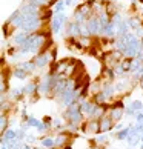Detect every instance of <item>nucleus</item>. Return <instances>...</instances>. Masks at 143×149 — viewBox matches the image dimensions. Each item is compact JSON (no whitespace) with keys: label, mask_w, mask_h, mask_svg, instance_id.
Segmentation results:
<instances>
[{"label":"nucleus","mask_w":143,"mask_h":149,"mask_svg":"<svg viewBox=\"0 0 143 149\" xmlns=\"http://www.w3.org/2000/svg\"><path fill=\"white\" fill-rule=\"evenodd\" d=\"M38 26H40V19L38 17H32V19H28L23 23V26H22V29L26 31V32H31V31H36Z\"/></svg>","instance_id":"nucleus-1"},{"label":"nucleus","mask_w":143,"mask_h":149,"mask_svg":"<svg viewBox=\"0 0 143 149\" xmlns=\"http://www.w3.org/2000/svg\"><path fill=\"white\" fill-rule=\"evenodd\" d=\"M65 20H66V15L65 14H56V17L52 19V32L54 34H59L60 32V28H62Z\"/></svg>","instance_id":"nucleus-2"},{"label":"nucleus","mask_w":143,"mask_h":149,"mask_svg":"<svg viewBox=\"0 0 143 149\" xmlns=\"http://www.w3.org/2000/svg\"><path fill=\"white\" fill-rule=\"evenodd\" d=\"M86 25H88V29H89L91 34H97V32H100V19L91 17Z\"/></svg>","instance_id":"nucleus-3"},{"label":"nucleus","mask_w":143,"mask_h":149,"mask_svg":"<svg viewBox=\"0 0 143 149\" xmlns=\"http://www.w3.org/2000/svg\"><path fill=\"white\" fill-rule=\"evenodd\" d=\"M80 108L83 109V111L86 112V114H98V108L97 106H94V104H91V103H88V102H83L80 104Z\"/></svg>","instance_id":"nucleus-4"},{"label":"nucleus","mask_w":143,"mask_h":149,"mask_svg":"<svg viewBox=\"0 0 143 149\" xmlns=\"http://www.w3.org/2000/svg\"><path fill=\"white\" fill-rule=\"evenodd\" d=\"M29 37L25 34V32H20V34H15L14 36V42L17 43V45H25V43H28Z\"/></svg>","instance_id":"nucleus-5"},{"label":"nucleus","mask_w":143,"mask_h":149,"mask_svg":"<svg viewBox=\"0 0 143 149\" xmlns=\"http://www.w3.org/2000/svg\"><path fill=\"white\" fill-rule=\"evenodd\" d=\"M49 58H51V56H49V54H42V56L37 57L36 65H37V66H45V65L49 62Z\"/></svg>","instance_id":"nucleus-6"},{"label":"nucleus","mask_w":143,"mask_h":149,"mask_svg":"<svg viewBox=\"0 0 143 149\" xmlns=\"http://www.w3.org/2000/svg\"><path fill=\"white\" fill-rule=\"evenodd\" d=\"M68 115H69V118L73 120V121H75V123L80 120V111L77 108H71L69 111H68Z\"/></svg>","instance_id":"nucleus-7"},{"label":"nucleus","mask_w":143,"mask_h":149,"mask_svg":"<svg viewBox=\"0 0 143 149\" xmlns=\"http://www.w3.org/2000/svg\"><path fill=\"white\" fill-rule=\"evenodd\" d=\"M36 63H32V62H26V63H20L19 65V68H22V69H25L26 72H32L34 71V68H36Z\"/></svg>","instance_id":"nucleus-8"},{"label":"nucleus","mask_w":143,"mask_h":149,"mask_svg":"<svg viewBox=\"0 0 143 149\" xmlns=\"http://www.w3.org/2000/svg\"><path fill=\"white\" fill-rule=\"evenodd\" d=\"M15 137H17V132L15 131H13V129H9L6 134H5V137H3V145L6 143V140H14Z\"/></svg>","instance_id":"nucleus-9"},{"label":"nucleus","mask_w":143,"mask_h":149,"mask_svg":"<svg viewBox=\"0 0 143 149\" xmlns=\"http://www.w3.org/2000/svg\"><path fill=\"white\" fill-rule=\"evenodd\" d=\"M139 134H131L129 137H128V141H129V145L131 146H135L137 145V143H139Z\"/></svg>","instance_id":"nucleus-10"},{"label":"nucleus","mask_w":143,"mask_h":149,"mask_svg":"<svg viewBox=\"0 0 143 149\" xmlns=\"http://www.w3.org/2000/svg\"><path fill=\"white\" fill-rule=\"evenodd\" d=\"M48 88H49V77H46V79L42 81V86H40V92H42V94H46V92H48Z\"/></svg>","instance_id":"nucleus-11"},{"label":"nucleus","mask_w":143,"mask_h":149,"mask_svg":"<svg viewBox=\"0 0 143 149\" xmlns=\"http://www.w3.org/2000/svg\"><path fill=\"white\" fill-rule=\"evenodd\" d=\"M126 88H128V81H126V80H120L119 83L115 85L114 89L115 91H122V89H126Z\"/></svg>","instance_id":"nucleus-12"},{"label":"nucleus","mask_w":143,"mask_h":149,"mask_svg":"<svg viewBox=\"0 0 143 149\" xmlns=\"http://www.w3.org/2000/svg\"><path fill=\"white\" fill-rule=\"evenodd\" d=\"M14 77H17V79H25V77H26V71L22 69V68L15 69L14 71Z\"/></svg>","instance_id":"nucleus-13"},{"label":"nucleus","mask_w":143,"mask_h":149,"mask_svg":"<svg viewBox=\"0 0 143 149\" xmlns=\"http://www.w3.org/2000/svg\"><path fill=\"white\" fill-rule=\"evenodd\" d=\"M131 106H133V108L135 109V112H140V111H143V103H142V102H139V100L133 102V103H131Z\"/></svg>","instance_id":"nucleus-14"},{"label":"nucleus","mask_w":143,"mask_h":149,"mask_svg":"<svg viewBox=\"0 0 143 149\" xmlns=\"http://www.w3.org/2000/svg\"><path fill=\"white\" fill-rule=\"evenodd\" d=\"M63 6H65V3H63V2H57L56 5H54V13H56V14H62Z\"/></svg>","instance_id":"nucleus-15"},{"label":"nucleus","mask_w":143,"mask_h":149,"mask_svg":"<svg viewBox=\"0 0 143 149\" xmlns=\"http://www.w3.org/2000/svg\"><path fill=\"white\" fill-rule=\"evenodd\" d=\"M129 132H131V129H123V131H120L119 134H117V139H119V140H123V139H126V137L129 135Z\"/></svg>","instance_id":"nucleus-16"},{"label":"nucleus","mask_w":143,"mask_h":149,"mask_svg":"<svg viewBox=\"0 0 143 149\" xmlns=\"http://www.w3.org/2000/svg\"><path fill=\"white\" fill-rule=\"evenodd\" d=\"M28 125H29V126H36V128H38V126H40V121H38L37 118H34V117H31V118L28 120Z\"/></svg>","instance_id":"nucleus-17"},{"label":"nucleus","mask_w":143,"mask_h":149,"mask_svg":"<svg viewBox=\"0 0 143 149\" xmlns=\"http://www.w3.org/2000/svg\"><path fill=\"white\" fill-rule=\"evenodd\" d=\"M42 145L45 146V148H52L54 140H51V139H45V140H42Z\"/></svg>","instance_id":"nucleus-18"},{"label":"nucleus","mask_w":143,"mask_h":149,"mask_svg":"<svg viewBox=\"0 0 143 149\" xmlns=\"http://www.w3.org/2000/svg\"><path fill=\"white\" fill-rule=\"evenodd\" d=\"M109 126H111V123H109V120H103V123H102V131H106V129H109Z\"/></svg>","instance_id":"nucleus-19"},{"label":"nucleus","mask_w":143,"mask_h":149,"mask_svg":"<svg viewBox=\"0 0 143 149\" xmlns=\"http://www.w3.org/2000/svg\"><path fill=\"white\" fill-rule=\"evenodd\" d=\"M11 149H22V143L20 141H14V143H11Z\"/></svg>","instance_id":"nucleus-20"},{"label":"nucleus","mask_w":143,"mask_h":149,"mask_svg":"<svg viewBox=\"0 0 143 149\" xmlns=\"http://www.w3.org/2000/svg\"><path fill=\"white\" fill-rule=\"evenodd\" d=\"M120 115H122V111H120V109H114L112 111V117L114 118H120Z\"/></svg>","instance_id":"nucleus-21"},{"label":"nucleus","mask_w":143,"mask_h":149,"mask_svg":"<svg viewBox=\"0 0 143 149\" xmlns=\"http://www.w3.org/2000/svg\"><path fill=\"white\" fill-rule=\"evenodd\" d=\"M20 94H22V89H20V88H17V89H14V91H13V97L15 98L17 95H20Z\"/></svg>","instance_id":"nucleus-22"},{"label":"nucleus","mask_w":143,"mask_h":149,"mask_svg":"<svg viewBox=\"0 0 143 149\" xmlns=\"http://www.w3.org/2000/svg\"><path fill=\"white\" fill-rule=\"evenodd\" d=\"M25 89H26V92H32V91L36 89V86H34V85H28V86L25 88Z\"/></svg>","instance_id":"nucleus-23"},{"label":"nucleus","mask_w":143,"mask_h":149,"mask_svg":"<svg viewBox=\"0 0 143 149\" xmlns=\"http://www.w3.org/2000/svg\"><path fill=\"white\" fill-rule=\"evenodd\" d=\"M17 139H19V140L25 139V132H23V131H17Z\"/></svg>","instance_id":"nucleus-24"},{"label":"nucleus","mask_w":143,"mask_h":149,"mask_svg":"<svg viewBox=\"0 0 143 149\" xmlns=\"http://www.w3.org/2000/svg\"><path fill=\"white\" fill-rule=\"evenodd\" d=\"M137 121H139V123H143V112L137 114Z\"/></svg>","instance_id":"nucleus-25"},{"label":"nucleus","mask_w":143,"mask_h":149,"mask_svg":"<svg viewBox=\"0 0 143 149\" xmlns=\"http://www.w3.org/2000/svg\"><path fill=\"white\" fill-rule=\"evenodd\" d=\"M65 5H66V6H71V5H73V0H65Z\"/></svg>","instance_id":"nucleus-26"},{"label":"nucleus","mask_w":143,"mask_h":149,"mask_svg":"<svg viewBox=\"0 0 143 149\" xmlns=\"http://www.w3.org/2000/svg\"><path fill=\"white\" fill-rule=\"evenodd\" d=\"M38 129H40V131H43V129H46V125H42V123H40V126H38Z\"/></svg>","instance_id":"nucleus-27"},{"label":"nucleus","mask_w":143,"mask_h":149,"mask_svg":"<svg viewBox=\"0 0 143 149\" xmlns=\"http://www.w3.org/2000/svg\"><path fill=\"white\" fill-rule=\"evenodd\" d=\"M28 140H29V141H32V143H34V141H36V139H34V137H31V135L28 137Z\"/></svg>","instance_id":"nucleus-28"},{"label":"nucleus","mask_w":143,"mask_h":149,"mask_svg":"<svg viewBox=\"0 0 143 149\" xmlns=\"http://www.w3.org/2000/svg\"><path fill=\"white\" fill-rule=\"evenodd\" d=\"M142 141H143V134H142Z\"/></svg>","instance_id":"nucleus-29"},{"label":"nucleus","mask_w":143,"mask_h":149,"mask_svg":"<svg viewBox=\"0 0 143 149\" xmlns=\"http://www.w3.org/2000/svg\"><path fill=\"white\" fill-rule=\"evenodd\" d=\"M129 2H135V0H129Z\"/></svg>","instance_id":"nucleus-30"},{"label":"nucleus","mask_w":143,"mask_h":149,"mask_svg":"<svg viewBox=\"0 0 143 149\" xmlns=\"http://www.w3.org/2000/svg\"><path fill=\"white\" fill-rule=\"evenodd\" d=\"M25 149H29V148H28V146H26V148H25Z\"/></svg>","instance_id":"nucleus-31"},{"label":"nucleus","mask_w":143,"mask_h":149,"mask_svg":"<svg viewBox=\"0 0 143 149\" xmlns=\"http://www.w3.org/2000/svg\"><path fill=\"white\" fill-rule=\"evenodd\" d=\"M2 149H6V148H5V146H3V148H2Z\"/></svg>","instance_id":"nucleus-32"},{"label":"nucleus","mask_w":143,"mask_h":149,"mask_svg":"<svg viewBox=\"0 0 143 149\" xmlns=\"http://www.w3.org/2000/svg\"><path fill=\"white\" fill-rule=\"evenodd\" d=\"M142 149H143V146H142Z\"/></svg>","instance_id":"nucleus-33"}]
</instances>
